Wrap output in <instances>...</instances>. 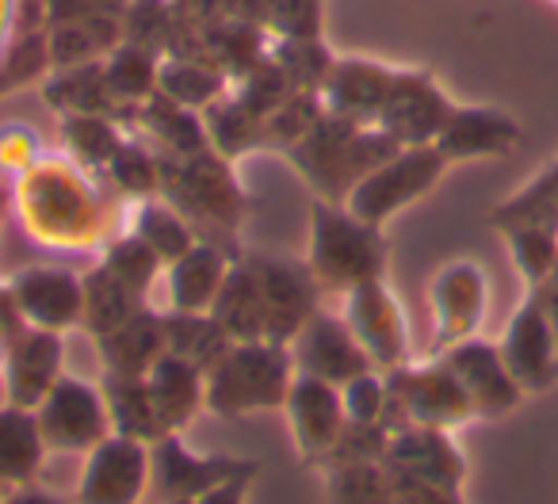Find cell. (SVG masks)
I'll return each mask as SVG.
<instances>
[{"instance_id": "obj_25", "label": "cell", "mask_w": 558, "mask_h": 504, "mask_svg": "<svg viewBox=\"0 0 558 504\" xmlns=\"http://www.w3.org/2000/svg\"><path fill=\"white\" fill-rule=\"evenodd\" d=\"M161 58L165 54H157V50L138 47V42H126V39L104 58V77H108V88L123 115H131L134 108H142L157 93Z\"/></svg>"}, {"instance_id": "obj_35", "label": "cell", "mask_w": 558, "mask_h": 504, "mask_svg": "<svg viewBox=\"0 0 558 504\" xmlns=\"http://www.w3.org/2000/svg\"><path fill=\"white\" fill-rule=\"evenodd\" d=\"M177 35V4L172 0H131L123 12V39L169 54Z\"/></svg>"}, {"instance_id": "obj_28", "label": "cell", "mask_w": 558, "mask_h": 504, "mask_svg": "<svg viewBox=\"0 0 558 504\" xmlns=\"http://www.w3.org/2000/svg\"><path fill=\"white\" fill-rule=\"evenodd\" d=\"M505 367L512 371V379L535 382L550 364V333L547 318H543L539 306H524L517 321H512V333L505 341Z\"/></svg>"}, {"instance_id": "obj_18", "label": "cell", "mask_w": 558, "mask_h": 504, "mask_svg": "<svg viewBox=\"0 0 558 504\" xmlns=\"http://www.w3.org/2000/svg\"><path fill=\"white\" fill-rule=\"evenodd\" d=\"M482 295H486V283H482L474 265H451L448 272L436 275L433 306L444 344L463 341L466 333H474V325L482 318Z\"/></svg>"}, {"instance_id": "obj_40", "label": "cell", "mask_w": 558, "mask_h": 504, "mask_svg": "<svg viewBox=\"0 0 558 504\" xmlns=\"http://www.w3.org/2000/svg\"><path fill=\"white\" fill-rule=\"evenodd\" d=\"M383 386L372 379V374H356L352 382H344V409H349V417L356 420V425H372L375 417H379L383 409Z\"/></svg>"}, {"instance_id": "obj_29", "label": "cell", "mask_w": 558, "mask_h": 504, "mask_svg": "<svg viewBox=\"0 0 558 504\" xmlns=\"http://www.w3.org/2000/svg\"><path fill=\"white\" fill-rule=\"evenodd\" d=\"M268 58L283 70V77L299 88V93H322L329 70H333L337 54L322 39H271Z\"/></svg>"}, {"instance_id": "obj_13", "label": "cell", "mask_w": 558, "mask_h": 504, "mask_svg": "<svg viewBox=\"0 0 558 504\" xmlns=\"http://www.w3.org/2000/svg\"><path fill=\"white\" fill-rule=\"evenodd\" d=\"M256 275H260L264 306H268V341L288 344L299 336V329L314 318V287L311 275L295 265H271V260H256Z\"/></svg>"}, {"instance_id": "obj_23", "label": "cell", "mask_w": 558, "mask_h": 504, "mask_svg": "<svg viewBox=\"0 0 558 504\" xmlns=\"http://www.w3.org/2000/svg\"><path fill=\"white\" fill-rule=\"evenodd\" d=\"M149 394H154V405L161 413V425H184L195 413L199 397H207V386H203V367L187 364V359L165 352L154 367L146 371Z\"/></svg>"}, {"instance_id": "obj_33", "label": "cell", "mask_w": 558, "mask_h": 504, "mask_svg": "<svg viewBox=\"0 0 558 504\" xmlns=\"http://www.w3.org/2000/svg\"><path fill=\"white\" fill-rule=\"evenodd\" d=\"M50 70H54V62H50L47 27H35V32L20 35L9 54H4V62H0V100L20 93L24 85H35V81L43 85Z\"/></svg>"}, {"instance_id": "obj_9", "label": "cell", "mask_w": 558, "mask_h": 504, "mask_svg": "<svg viewBox=\"0 0 558 504\" xmlns=\"http://www.w3.org/2000/svg\"><path fill=\"white\" fill-rule=\"evenodd\" d=\"M291 356H295L299 371L314 374V379L326 382H352L356 374L367 371V352L364 344L356 341L344 321H333L326 314H314L299 336L291 341Z\"/></svg>"}, {"instance_id": "obj_10", "label": "cell", "mask_w": 558, "mask_h": 504, "mask_svg": "<svg viewBox=\"0 0 558 504\" xmlns=\"http://www.w3.org/2000/svg\"><path fill=\"white\" fill-rule=\"evenodd\" d=\"M104 425H108V405L81 379H58L50 394L39 402L43 440L58 443V447L96 443L104 435Z\"/></svg>"}, {"instance_id": "obj_21", "label": "cell", "mask_w": 558, "mask_h": 504, "mask_svg": "<svg viewBox=\"0 0 558 504\" xmlns=\"http://www.w3.org/2000/svg\"><path fill=\"white\" fill-rule=\"evenodd\" d=\"M47 42H50V62H54V70L104 62V58L123 42V20L81 16V20H65V24H50Z\"/></svg>"}, {"instance_id": "obj_5", "label": "cell", "mask_w": 558, "mask_h": 504, "mask_svg": "<svg viewBox=\"0 0 558 504\" xmlns=\"http://www.w3.org/2000/svg\"><path fill=\"white\" fill-rule=\"evenodd\" d=\"M444 164H448V157L436 146H402L395 157L375 164V169L352 187L349 210L356 218H364V222L379 225L383 218L402 210L405 202L421 199V195L440 180Z\"/></svg>"}, {"instance_id": "obj_7", "label": "cell", "mask_w": 558, "mask_h": 504, "mask_svg": "<svg viewBox=\"0 0 558 504\" xmlns=\"http://www.w3.org/2000/svg\"><path fill=\"white\" fill-rule=\"evenodd\" d=\"M398 70L395 65L372 62V58H341L337 54L326 85H322V103L329 115L349 119L356 126H379L383 103L390 96Z\"/></svg>"}, {"instance_id": "obj_14", "label": "cell", "mask_w": 558, "mask_h": 504, "mask_svg": "<svg viewBox=\"0 0 558 504\" xmlns=\"http://www.w3.org/2000/svg\"><path fill=\"white\" fill-rule=\"evenodd\" d=\"M517 126L512 119H505L501 111L486 108H456L451 119L444 123L440 138L433 142L448 161H466V157H489L505 153L517 142Z\"/></svg>"}, {"instance_id": "obj_15", "label": "cell", "mask_w": 558, "mask_h": 504, "mask_svg": "<svg viewBox=\"0 0 558 504\" xmlns=\"http://www.w3.org/2000/svg\"><path fill=\"white\" fill-rule=\"evenodd\" d=\"M448 367H451V374L463 382L474 409L505 413L512 402H517L512 371L501 364V356H497L489 344H459V348L448 356Z\"/></svg>"}, {"instance_id": "obj_27", "label": "cell", "mask_w": 558, "mask_h": 504, "mask_svg": "<svg viewBox=\"0 0 558 504\" xmlns=\"http://www.w3.org/2000/svg\"><path fill=\"white\" fill-rule=\"evenodd\" d=\"M203 126H207V138L215 146V153L222 157H238L264 146V119L253 115L233 93H226L222 100H215L203 111Z\"/></svg>"}, {"instance_id": "obj_2", "label": "cell", "mask_w": 558, "mask_h": 504, "mask_svg": "<svg viewBox=\"0 0 558 504\" xmlns=\"http://www.w3.org/2000/svg\"><path fill=\"white\" fill-rule=\"evenodd\" d=\"M398 149L402 146H398L387 131H379V126H356V123H349V119H337L326 111V115L318 119V126H314L303 142L283 149V153H288L291 164L303 169L326 195H344V199H349L352 187H356L375 164L395 157Z\"/></svg>"}, {"instance_id": "obj_26", "label": "cell", "mask_w": 558, "mask_h": 504, "mask_svg": "<svg viewBox=\"0 0 558 504\" xmlns=\"http://www.w3.org/2000/svg\"><path fill=\"white\" fill-rule=\"evenodd\" d=\"M226 260L215 248L192 245L180 260H172V306L177 314H203L215 306L226 283Z\"/></svg>"}, {"instance_id": "obj_38", "label": "cell", "mask_w": 558, "mask_h": 504, "mask_svg": "<svg viewBox=\"0 0 558 504\" xmlns=\"http://www.w3.org/2000/svg\"><path fill=\"white\" fill-rule=\"evenodd\" d=\"M157 260H161V257H157L154 248H149L142 237H126V241H119V245L111 248L108 272L116 275L119 283H126L134 295H142V291L149 287V280H154Z\"/></svg>"}, {"instance_id": "obj_41", "label": "cell", "mask_w": 558, "mask_h": 504, "mask_svg": "<svg viewBox=\"0 0 558 504\" xmlns=\"http://www.w3.org/2000/svg\"><path fill=\"white\" fill-rule=\"evenodd\" d=\"M93 16V0H43V24H65V20Z\"/></svg>"}, {"instance_id": "obj_11", "label": "cell", "mask_w": 558, "mask_h": 504, "mask_svg": "<svg viewBox=\"0 0 558 504\" xmlns=\"http://www.w3.org/2000/svg\"><path fill=\"white\" fill-rule=\"evenodd\" d=\"M349 329L364 344L367 359L387 367L402 364V352H405L402 314H398V303L390 298V291L379 280H367L349 291Z\"/></svg>"}, {"instance_id": "obj_3", "label": "cell", "mask_w": 558, "mask_h": 504, "mask_svg": "<svg viewBox=\"0 0 558 504\" xmlns=\"http://www.w3.org/2000/svg\"><path fill=\"white\" fill-rule=\"evenodd\" d=\"M291 359L283 344L245 341L230 344L215 367H207V405L222 417L233 413L268 409L288 402L291 390Z\"/></svg>"}, {"instance_id": "obj_36", "label": "cell", "mask_w": 558, "mask_h": 504, "mask_svg": "<svg viewBox=\"0 0 558 504\" xmlns=\"http://www.w3.org/2000/svg\"><path fill=\"white\" fill-rule=\"evenodd\" d=\"M138 237L146 241L149 248H154L157 257L169 260V265H172V260H180L187 253V248L195 245L192 233H187V225L180 222V218L172 214L169 207H157V202H154V207H149V202L142 207V214H138Z\"/></svg>"}, {"instance_id": "obj_6", "label": "cell", "mask_w": 558, "mask_h": 504, "mask_svg": "<svg viewBox=\"0 0 558 504\" xmlns=\"http://www.w3.org/2000/svg\"><path fill=\"white\" fill-rule=\"evenodd\" d=\"M451 111L456 108L444 100V93L428 73L398 70L387 103H383L379 131H387L398 146H433Z\"/></svg>"}, {"instance_id": "obj_16", "label": "cell", "mask_w": 558, "mask_h": 504, "mask_svg": "<svg viewBox=\"0 0 558 504\" xmlns=\"http://www.w3.org/2000/svg\"><path fill=\"white\" fill-rule=\"evenodd\" d=\"M43 100L58 115H123L108 88V77H104V62L50 70L47 81H43Z\"/></svg>"}, {"instance_id": "obj_44", "label": "cell", "mask_w": 558, "mask_h": 504, "mask_svg": "<svg viewBox=\"0 0 558 504\" xmlns=\"http://www.w3.org/2000/svg\"><path fill=\"white\" fill-rule=\"evenodd\" d=\"M0 210H4V192H0Z\"/></svg>"}, {"instance_id": "obj_32", "label": "cell", "mask_w": 558, "mask_h": 504, "mask_svg": "<svg viewBox=\"0 0 558 504\" xmlns=\"http://www.w3.org/2000/svg\"><path fill=\"white\" fill-rule=\"evenodd\" d=\"M268 39H322L326 32V0H256Z\"/></svg>"}, {"instance_id": "obj_42", "label": "cell", "mask_w": 558, "mask_h": 504, "mask_svg": "<svg viewBox=\"0 0 558 504\" xmlns=\"http://www.w3.org/2000/svg\"><path fill=\"white\" fill-rule=\"evenodd\" d=\"M16 16H20V0H0V62L12 50V42L20 39Z\"/></svg>"}, {"instance_id": "obj_22", "label": "cell", "mask_w": 558, "mask_h": 504, "mask_svg": "<svg viewBox=\"0 0 558 504\" xmlns=\"http://www.w3.org/2000/svg\"><path fill=\"white\" fill-rule=\"evenodd\" d=\"M233 81L226 77L218 65L203 62V58H187V54H165L161 58V73H157V93L169 96L172 103L187 111H207L215 100H222L230 93Z\"/></svg>"}, {"instance_id": "obj_12", "label": "cell", "mask_w": 558, "mask_h": 504, "mask_svg": "<svg viewBox=\"0 0 558 504\" xmlns=\"http://www.w3.org/2000/svg\"><path fill=\"white\" fill-rule=\"evenodd\" d=\"M4 371H9L12 405H39L62 379V341L50 329H24L4 348Z\"/></svg>"}, {"instance_id": "obj_24", "label": "cell", "mask_w": 558, "mask_h": 504, "mask_svg": "<svg viewBox=\"0 0 558 504\" xmlns=\"http://www.w3.org/2000/svg\"><path fill=\"white\" fill-rule=\"evenodd\" d=\"M100 348L116 374H146L169 352L165 321L149 318V314H134L131 321L100 336Z\"/></svg>"}, {"instance_id": "obj_19", "label": "cell", "mask_w": 558, "mask_h": 504, "mask_svg": "<svg viewBox=\"0 0 558 504\" xmlns=\"http://www.w3.org/2000/svg\"><path fill=\"white\" fill-rule=\"evenodd\" d=\"M288 405H291V420H295L299 443H303L306 451H322L337 440L344 402L333 390V382L314 379V374H299L288 390Z\"/></svg>"}, {"instance_id": "obj_17", "label": "cell", "mask_w": 558, "mask_h": 504, "mask_svg": "<svg viewBox=\"0 0 558 504\" xmlns=\"http://www.w3.org/2000/svg\"><path fill=\"white\" fill-rule=\"evenodd\" d=\"M398 397L421 425H451L474 409L463 382L451 374V367H433V371L398 374Z\"/></svg>"}, {"instance_id": "obj_39", "label": "cell", "mask_w": 558, "mask_h": 504, "mask_svg": "<svg viewBox=\"0 0 558 504\" xmlns=\"http://www.w3.org/2000/svg\"><path fill=\"white\" fill-rule=\"evenodd\" d=\"M43 142L27 123H4L0 126V169L27 172L32 164L43 161Z\"/></svg>"}, {"instance_id": "obj_37", "label": "cell", "mask_w": 558, "mask_h": 504, "mask_svg": "<svg viewBox=\"0 0 558 504\" xmlns=\"http://www.w3.org/2000/svg\"><path fill=\"white\" fill-rule=\"evenodd\" d=\"M104 172H108L111 184L123 195H149L161 184V164H157V157H149V149L138 146V142H123Z\"/></svg>"}, {"instance_id": "obj_8", "label": "cell", "mask_w": 558, "mask_h": 504, "mask_svg": "<svg viewBox=\"0 0 558 504\" xmlns=\"http://www.w3.org/2000/svg\"><path fill=\"white\" fill-rule=\"evenodd\" d=\"M9 295L20 318L32 321L35 329L62 333L85 318V287L77 275L62 272V268H27L12 280Z\"/></svg>"}, {"instance_id": "obj_4", "label": "cell", "mask_w": 558, "mask_h": 504, "mask_svg": "<svg viewBox=\"0 0 558 504\" xmlns=\"http://www.w3.org/2000/svg\"><path fill=\"white\" fill-rule=\"evenodd\" d=\"M314 237H311V275L326 287H360L379 280L383 272V237L379 225L364 222L352 210H337L329 202H314Z\"/></svg>"}, {"instance_id": "obj_30", "label": "cell", "mask_w": 558, "mask_h": 504, "mask_svg": "<svg viewBox=\"0 0 558 504\" xmlns=\"http://www.w3.org/2000/svg\"><path fill=\"white\" fill-rule=\"evenodd\" d=\"M65 149L77 157L88 169H108V161L123 146V134H119V119L111 115H62L58 123Z\"/></svg>"}, {"instance_id": "obj_31", "label": "cell", "mask_w": 558, "mask_h": 504, "mask_svg": "<svg viewBox=\"0 0 558 504\" xmlns=\"http://www.w3.org/2000/svg\"><path fill=\"white\" fill-rule=\"evenodd\" d=\"M108 409L116 425L123 420L126 435H154L161 428V413L149 394L146 374H116L108 379Z\"/></svg>"}, {"instance_id": "obj_43", "label": "cell", "mask_w": 558, "mask_h": 504, "mask_svg": "<svg viewBox=\"0 0 558 504\" xmlns=\"http://www.w3.org/2000/svg\"><path fill=\"white\" fill-rule=\"evenodd\" d=\"M20 318L16 303H12V295H0V348H4V341H12V336L20 333V329H12Z\"/></svg>"}, {"instance_id": "obj_34", "label": "cell", "mask_w": 558, "mask_h": 504, "mask_svg": "<svg viewBox=\"0 0 558 504\" xmlns=\"http://www.w3.org/2000/svg\"><path fill=\"white\" fill-rule=\"evenodd\" d=\"M43 428L24 405L0 409V470L4 474H27L39 463Z\"/></svg>"}, {"instance_id": "obj_20", "label": "cell", "mask_w": 558, "mask_h": 504, "mask_svg": "<svg viewBox=\"0 0 558 504\" xmlns=\"http://www.w3.org/2000/svg\"><path fill=\"white\" fill-rule=\"evenodd\" d=\"M134 123L142 126L154 146L165 149V157H192V153H203L210 149V138H207V126H203V115L199 111H187L180 103H172L169 96L154 93L142 108L131 111Z\"/></svg>"}, {"instance_id": "obj_1", "label": "cell", "mask_w": 558, "mask_h": 504, "mask_svg": "<svg viewBox=\"0 0 558 504\" xmlns=\"http://www.w3.org/2000/svg\"><path fill=\"white\" fill-rule=\"evenodd\" d=\"M16 202L35 241L54 248H93L111 225V202L88 172L65 157H43L20 172Z\"/></svg>"}]
</instances>
